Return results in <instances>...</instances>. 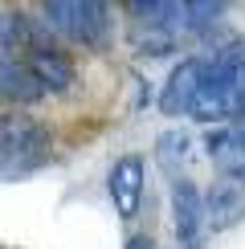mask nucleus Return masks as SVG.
Masks as SVG:
<instances>
[{"instance_id": "obj_2", "label": "nucleus", "mask_w": 245, "mask_h": 249, "mask_svg": "<svg viewBox=\"0 0 245 249\" xmlns=\"http://www.w3.org/2000/svg\"><path fill=\"white\" fill-rule=\"evenodd\" d=\"M49 127L37 123L33 115H13L0 119V176H29L49 163Z\"/></svg>"}, {"instance_id": "obj_5", "label": "nucleus", "mask_w": 245, "mask_h": 249, "mask_svg": "<svg viewBox=\"0 0 245 249\" xmlns=\"http://www.w3.org/2000/svg\"><path fill=\"white\" fill-rule=\"evenodd\" d=\"M204 200V229H233L237 221H245V180H233V176H221L209 188Z\"/></svg>"}, {"instance_id": "obj_4", "label": "nucleus", "mask_w": 245, "mask_h": 249, "mask_svg": "<svg viewBox=\"0 0 245 249\" xmlns=\"http://www.w3.org/2000/svg\"><path fill=\"white\" fill-rule=\"evenodd\" d=\"M172 216H176L180 249H204V200L192 180L172 184Z\"/></svg>"}, {"instance_id": "obj_13", "label": "nucleus", "mask_w": 245, "mask_h": 249, "mask_svg": "<svg viewBox=\"0 0 245 249\" xmlns=\"http://www.w3.org/2000/svg\"><path fill=\"white\" fill-rule=\"evenodd\" d=\"M172 45H176V33H172V29H159V25H135V49H139V53L159 57V53H168Z\"/></svg>"}, {"instance_id": "obj_10", "label": "nucleus", "mask_w": 245, "mask_h": 249, "mask_svg": "<svg viewBox=\"0 0 245 249\" xmlns=\"http://www.w3.org/2000/svg\"><path fill=\"white\" fill-rule=\"evenodd\" d=\"M41 94H45V90H41L37 74L25 66V61H17V57H4V61H0V98L29 107V102H37Z\"/></svg>"}, {"instance_id": "obj_12", "label": "nucleus", "mask_w": 245, "mask_h": 249, "mask_svg": "<svg viewBox=\"0 0 245 249\" xmlns=\"http://www.w3.org/2000/svg\"><path fill=\"white\" fill-rule=\"evenodd\" d=\"M225 4H209V0H188V4H180V29H192V33H204V29L212 25V20H221Z\"/></svg>"}, {"instance_id": "obj_1", "label": "nucleus", "mask_w": 245, "mask_h": 249, "mask_svg": "<svg viewBox=\"0 0 245 249\" xmlns=\"http://www.w3.org/2000/svg\"><path fill=\"white\" fill-rule=\"evenodd\" d=\"M241 110H245V41H229L217 49L212 61H204L188 115H196L200 123H225Z\"/></svg>"}, {"instance_id": "obj_7", "label": "nucleus", "mask_w": 245, "mask_h": 249, "mask_svg": "<svg viewBox=\"0 0 245 249\" xmlns=\"http://www.w3.org/2000/svg\"><path fill=\"white\" fill-rule=\"evenodd\" d=\"M200 74H204V61L200 57H188V61H180V66L172 70V78L163 82V90H159V110H163V115H184V110H192Z\"/></svg>"}, {"instance_id": "obj_8", "label": "nucleus", "mask_w": 245, "mask_h": 249, "mask_svg": "<svg viewBox=\"0 0 245 249\" xmlns=\"http://www.w3.org/2000/svg\"><path fill=\"white\" fill-rule=\"evenodd\" d=\"M29 70L37 74L41 90H70V82H74V61L61 53L57 45H45V41H33V49H29Z\"/></svg>"}, {"instance_id": "obj_9", "label": "nucleus", "mask_w": 245, "mask_h": 249, "mask_svg": "<svg viewBox=\"0 0 245 249\" xmlns=\"http://www.w3.org/2000/svg\"><path fill=\"white\" fill-rule=\"evenodd\" d=\"M204 147H209V155L225 168V176L245 180V115L233 123V127L212 131L209 139H204Z\"/></svg>"}, {"instance_id": "obj_6", "label": "nucleus", "mask_w": 245, "mask_h": 249, "mask_svg": "<svg viewBox=\"0 0 245 249\" xmlns=\"http://www.w3.org/2000/svg\"><path fill=\"white\" fill-rule=\"evenodd\" d=\"M110 200H115V209L122 221H131V216L139 213V200H143V160L139 155H122V160L110 168Z\"/></svg>"}, {"instance_id": "obj_11", "label": "nucleus", "mask_w": 245, "mask_h": 249, "mask_svg": "<svg viewBox=\"0 0 245 249\" xmlns=\"http://www.w3.org/2000/svg\"><path fill=\"white\" fill-rule=\"evenodd\" d=\"M156 160H159V168H163V172L180 176L184 168H188V160H192V139H188L184 131H168V135H159V143H156Z\"/></svg>"}, {"instance_id": "obj_14", "label": "nucleus", "mask_w": 245, "mask_h": 249, "mask_svg": "<svg viewBox=\"0 0 245 249\" xmlns=\"http://www.w3.org/2000/svg\"><path fill=\"white\" fill-rule=\"evenodd\" d=\"M127 249H151V241H147V237H135V241H131Z\"/></svg>"}, {"instance_id": "obj_3", "label": "nucleus", "mask_w": 245, "mask_h": 249, "mask_svg": "<svg viewBox=\"0 0 245 249\" xmlns=\"http://www.w3.org/2000/svg\"><path fill=\"white\" fill-rule=\"evenodd\" d=\"M41 13L49 25H57L61 33H70L82 45H98L110 29V13L102 0H49Z\"/></svg>"}]
</instances>
